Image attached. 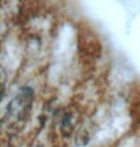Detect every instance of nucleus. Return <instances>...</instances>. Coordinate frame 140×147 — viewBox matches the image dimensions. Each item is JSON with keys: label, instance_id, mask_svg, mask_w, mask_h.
Returning a JSON list of instances; mask_svg holds the SVG:
<instances>
[{"label": "nucleus", "instance_id": "obj_3", "mask_svg": "<svg viewBox=\"0 0 140 147\" xmlns=\"http://www.w3.org/2000/svg\"><path fill=\"white\" fill-rule=\"evenodd\" d=\"M35 147H44L42 144H38V146H35Z\"/></svg>", "mask_w": 140, "mask_h": 147}, {"label": "nucleus", "instance_id": "obj_1", "mask_svg": "<svg viewBox=\"0 0 140 147\" xmlns=\"http://www.w3.org/2000/svg\"><path fill=\"white\" fill-rule=\"evenodd\" d=\"M32 105H33V89L23 87L6 107V113L3 117L6 128L9 131L21 129L26 120L29 119Z\"/></svg>", "mask_w": 140, "mask_h": 147}, {"label": "nucleus", "instance_id": "obj_4", "mask_svg": "<svg viewBox=\"0 0 140 147\" xmlns=\"http://www.w3.org/2000/svg\"><path fill=\"white\" fill-rule=\"evenodd\" d=\"M9 147H12V146H9Z\"/></svg>", "mask_w": 140, "mask_h": 147}, {"label": "nucleus", "instance_id": "obj_2", "mask_svg": "<svg viewBox=\"0 0 140 147\" xmlns=\"http://www.w3.org/2000/svg\"><path fill=\"white\" fill-rule=\"evenodd\" d=\"M60 132L63 137H69L75 128V114L71 111H66L60 119Z\"/></svg>", "mask_w": 140, "mask_h": 147}]
</instances>
